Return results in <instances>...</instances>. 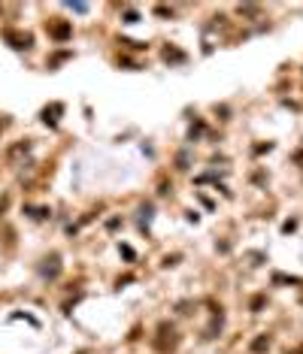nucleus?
Masks as SVG:
<instances>
[{"mask_svg": "<svg viewBox=\"0 0 303 354\" xmlns=\"http://www.w3.org/2000/svg\"><path fill=\"white\" fill-rule=\"evenodd\" d=\"M6 39H9V43H15V49H27V46H30V36H27V33L6 30Z\"/></svg>", "mask_w": 303, "mask_h": 354, "instance_id": "1", "label": "nucleus"}, {"mask_svg": "<svg viewBox=\"0 0 303 354\" xmlns=\"http://www.w3.org/2000/svg\"><path fill=\"white\" fill-rule=\"evenodd\" d=\"M252 348H255V351H264V348H267V339H255Z\"/></svg>", "mask_w": 303, "mask_h": 354, "instance_id": "3", "label": "nucleus"}, {"mask_svg": "<svg viewBox=\"0 0 303 354\" xmlns=\"http://www.w3.org/2000/svg\"><path fill=\"white\" fill-rule=\"evenodd\" d=\"M49 30H52V36L55 39H67L73 30H70V24H64V21H55V24H49Z\"/></svg>", "mask_w": 303, "mask_h": 354, "instance_id": "2", "label": "nucleus"}]
</instances>
